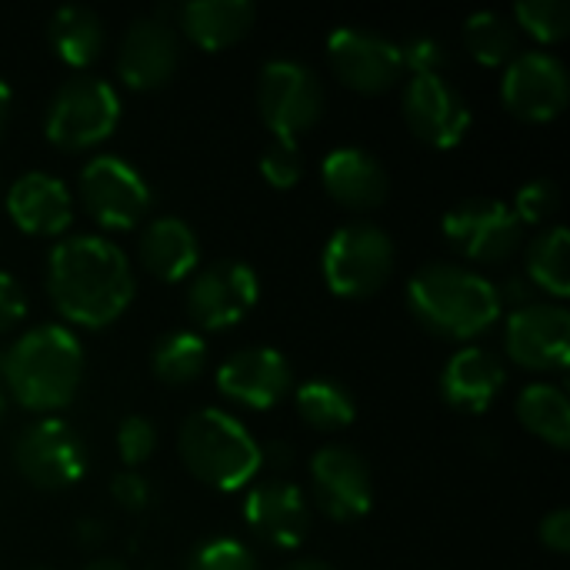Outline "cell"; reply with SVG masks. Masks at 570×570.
Returning a JSON list of instances; mask_svg holds the SVG:
<instances>
[{
    "instance_id": "1",
    "label": "cell",
    "mask_w": 570,
    "mask_h": 570,
    "mask_svg": "<svg viewBox=\"0 0 570 570\" xmlns=\"http://www.w3.org/2000/svg\"><path fill=\"white\" fill-rule=\"evenodd\" d=\"M137 281L127 254L97 234L53 244L47 257V294L57 314L80 327L114 324L134 301Z\"/></svg>"
},
{
    "instance_id": "2",
    "label": "cell",
    "mask_w": 570,
    "mask_h": 570,
    "mask_svg": "<svg viewBox=\"0 0 570 570\" xmlns=\"http://www.w3.org/2000/svg\"><path fill=\"white\" fill-rule=\"evenodd\" d=\"M7 394L27 411L67 407L83 381V347L63 324H37L0 357Z\"/></svg>"
},
{
    "instance_id": "3",
    "label": "cell",
    "mask_w": 570,
    "mask_h": 570,
    "mask_svg": "<svg viewBox=\"0 0 570 570\" xmlns=\"http://www.w3.org/2000/svg\"><path fill=\"white\" fill-rule=\"evenodd\" d=\"M414 321L444 341H474L501 321V287L461 264H424L407 281Z\"/></svg>"
},
{
    "instance_id": "4",
    "label": "cell",
    "mask_w": 570,
    "mask_h": 570,
    "mask_svg": "<svg viewBox=\"0 0 570 570\" xmlns=\"http://www.w3.org/2000/svg\"><path fill=\"white\" fill-rule=\"evenodd\" d=\"M177 451L184 468L214 491H240L261 474V444L227 411H194L180 434Z\"/></svg>"
},
{
    "instance_id": "5",
    "label": "cell",
    "mask_w": 570,
    "mask_h": 570,
    "mask_svg": "<svg viewBox=\"0 0 570 570\" xmlns=\"http://www.w3.org/2000/svg\"><path fill=\"white\" fill-rule=\"evenodd\" d=\"M394 264H397V250L391 234L367 220L337 227L321 254L324 284L331 287V294L344 301H361L377 294L391 281Z\"/></svg>"
},
{
    "instance_id": "6",
    "label": "cell",
    "mask_w": 570,
    "mask_h": 570,
    "mask_svg": "<svg viewBox=\"0 0 570 570\" xmlns=\"http://www.w3.org/2000/svg\"><path fill=\"white\" fill-rule=\"evenodd\" d=\"M120 124V97L117 90L100 77H70L63 80L43 117V134L60 150H90L100 140H107Z\"/></svg>"
},
{
    "instance_id": "7",
    "label": "cell",
    "mask_w": 570,
    "mask_h": 570,
    "mask_svg": "<svg viewBox=\"0 0 570 570\" xmlns=\"http://www.w3.org/2000/svg\"><path fill=\"white\" fill-rule=\"evenodd\" d=\"M257 110L277 140H297L324 117V87L297 60H271L257 77Z\"/></svg>"
},
{
    "instance_id": "8",
    "label": "cell",
    "mask_w": 570,
    "mask_h": 570,
    "mask_svg": "<svg viewBox=\"0 0 570 570\" xmlns=\"http://www.w3.org/2000/svg\"><path fill=\"white\" fill-rule=\"evenodd\" d=\"M77 194L83 210L104 230H134L150 210V187L144 174L117 154H100L87 160Z\"/></svg>"
},
{
    "instance_id": "9",
    "label": "cell",
    "mask_w": 570,
    "mask_h": 570,
    "mask_svg": "<svg viewBox=\"0 0 570 570\" xmlns=\"http://www.w3.org/2000/svg\"><path fill=\"white\" fill-rule=\"evenodd\" d=\"M87 461L83 438L60 417L27 424L13 444V468L40 491L73 488L87 474Z\"/></svg>"
},
{
    "instance_id": "10",
    "label": "cell",
    "mask_w": 570,
    "mask_h": 570,
    "mask_svg": "<svg viewBox=\"0 0 570 570\" xmlns=\"http://www.w3.org/2000/svg\"><path fill=\"white\" fill-rule=\"evenodd\" d=\"M441 230L448 244L474 264H504L518 254L524 240V227L514 217L511 204L491 197H471L454 204L444 214Z\"/></svg>"
},
{
    "instance_id": "11",
    "label": "cell",
    "mask_w": 570,
    "mask_h": 570,
    "mask_svg": "<svg viewBox=\"0 0 570 570\" xmlns=\"http://www.w3.org/2000/svg\"><path fill=\"white\" fill-rule=\"evenodd\" d=\"M261 297V277L244 261H214L190 274L187 314L204 331H227L240 324Z\"/></svg>"
},
{
    "instance_id": "12",
    "label": "cell",
    "mask_w": 570,
    "mask_h": 570,
    "mask_svg": "<svg viewBox=\"0 0 570 570\" xmlns=\"http://www.w3.org/2000/svg\"><path fill=\"white\" fill-rule=\"evenodd\" d=\"M508 357L538 374H558L570 364V314L564 304L531 301L514 307L504 327Z\"/></svg>"
},
{
    "instance_id": "13",
    "label": "cell",
    "mask_w": 570,
    "mask_h": 570,
    "mask_svg": "<svg viewBox=\"0 0 570 570\" xmlns=\"http://www.w3.org/2000/svg\"><path fill=\"white\" fill-rule=\"evenodd\" d=\"M327 60L334 77L357 94H384L404 73L401 43L364 27H337L327 37Z\"/></svg>"
},
{
    "instance_id": "14",
    "label": "cell",
    "mask_w": 570,
    "mask_h": 570,
    "mask_svg": "<svg viewBox=\"0 0 570 570\" xmlns=\"http://www.w3.org/2000/svg\"><path fill=\"white\" fill-rule=\"evenodd\" d=\"M404 120L417 140L438 150L458 147L471 130V107L464 94L441 73H421L404 83Z\"/></svg>"
},
{
    "instance_id": "15",
    "label": "cell",
    "mask_w": 570,
    "mask_h": 570,
    "mask_svg": "<svg viewBox=\"0 0 570 570\" xmlns=\"http://www.w3.org/2000/svg\"><path fill=\"white\" fill-rule=\"evenodd\" d=\"M311 488L317 508L337 521H361L374 504V478L367 461L344 444H327L311 458Z\"/></svg>"
},
{
    "instance_id": "16",
    "label": "cell",
    "mask_w": 570,
    "mask_h": 570,
    "mask_svg": "<svg viewBox=\"0 0 570 570\" xmlns=\"http://www.w3.org/2000/svg\"><path fill=\"white\" fill-rule=\"evenodd\" d=\"M568 70L554 53L521 50L504 67V80H501L504 107L528 124L554 120L568 107Z\"/></svg>"
},
{
    "instance_id": "17",
    "label": "cell",
    "mask_w": 570,
    "mask_h": 570,
    "mask_svg": "<svg viewBox=\"0 0 570 570\" xmlns=\"http://www.w3.org/2000/svg\"><path fill=\"white\" fill-rule=\"evenodd\" d=\"M217 391L250 411H271L294 391V371L274 347H244L217 367Z\"/></svg>"
},
{
    "instance_id": "18",
    "label": "cell",
    "mask_w": 570,
    "mask_h": 570,
    "mask_svg": "<svg viewBox=\"0 0 570 570\" xmlns=\"http://www.w3.org/2000/svg\"><path fill=\"white\" fill-rule=\"evenodd\" d=\"M180 63V40L167 20L140 17L134 20L117 47V73L130 90L164 87Z\"/></svg>"
},
{
    "instance_id": "19",
    "label": "cell",
    "mask_w": 570,
    "mask_h": 570,
    "mask_svg": "<svg viewBox=\"0 0 570 570\" xmlns=\"http://www.w3.org/2000/svg\"><path fill=\"white\" fill-rule=\"evenodd\" d=\"M244 521L271 548L294 551L304 544V538L311 531V504L297 484H291L284 478H271L247 491Z\"/></svg>"
},
{
    "instance_id": "20",
    "label": "cell",
    "mask_w": 570,
    "mask_h": 570,
    "mask_svg": "<svg viewBox=\"0 0 570 570\" xmlns=\"http://www.w3.org/2000/svg\"><path fill=\"white\" fill-rule=\"evenodd\" d=\"M7 214L30 237H60L73 220V200L60 177L30 170L10 184Z\"/></svg>"
},
{
    "instance_id": "21",
    "label": "cell",
    "mask_w": 570,
    "mask_h": 570,
    "mask_svg": "<svg viewBox=\"0 0 570 570\" xmlns=\"http://www.w3.org/2000/svg\"><path fill=\"white\" fill-rule=\"evenodd\" d=\"M321 184L334 204L361 214L377 210L391 190L384 164L364 147H334L321 160Z\"/></svg>"
},
{
    "instance_id": "22",
    "label": "cell",
    "mask_w": 570,
    "mask_h": 570,
    "mask_svg": "<svg viewBox=\"0 0 570 570\" xmlns=\"http://www.w3.org/2000/svg\"><path fill=\"white\" fill-rule=\"evenodd\" d=\"M504 384L508 371L488 347H461L441 374V394L461 414H484L501 397Z\"/></svg>"
},
{
    "instance_id": "23",
    "label": "cell",
    "mask_w": 570,
    "mask_h": 570,
    "mask_svg": "<svg viewBox=\"0 0 570 570\" xmlns=\"http://www.w3.org/2000/svg\"><path fill=\"white\" fill-rule=\"evenodd\" d=\"M140 264L150 277L164 284H177L190 277L200 264V244L187 220L180 217H154L140 234Z\"/></svg>"
},
{
    "instance_id": "24",
    "label": "cell",
    "mask_w": 570,
    "mask_h": 570,
    "mask_svg": "<svg viewBox=\"0 0 570 570\" xmlns=\"http://www.w3.org/2000/svg\"><path fill=\"white\" fill-rule=\"evenodd\" d=\"M254 3L247 0H190L177 10L180 30L204 50H227L254 27Z\"/></svg>"
},
{
    "instance_id": "25",
    "label": "cell",
    "mask_w": 570,
    "mask_h": 570,
    "mask_svg": "<svg viewBox=\"0 0 570 570\" xmlns=\"http://www.w3.org/2000/svg\"><path fill=\"white\" fill-rule=\"evenodd\" d=\"M47 40H50V50L57 53V60H63L73 70H83L104 53L107 30H104V20L94 10H87V7H60L47 23Z\"/></svg>"
},
{
    "instance_id": "26",
    "label": "cell",
    "mask_w": 570,
    "mask_h": 570,
    "mask_svg": "<svg viewBox=\"0 0 570 570\" xmlns=\"http://www.w3.org/2000/svg\"><path fill=\"white\" fill-rule=\"evenodd\" d=\"M518 421L538 441L568 451L570 448V404L568 394L558 384H528L518 394Z\"/></svg>"
},
{
    "instance_id": "27",
    "label": "cell",
    "mask_w": 570,
    "mask_h": 570,
    "mask_svg": "<svg viewBox=\"0 0 570 570\" xmlns=\"http://www.w3.org/2000/svg\"><path fill=\"white\" fill-rule=\"evenodd\" d=\"M528 281L551 294L554 301H564L570 294V234L568 227L554 224L541 230L528 247Z\"/></svg>"
},
{
    "instance_id": "28",
    "label": "cell",
    "mask_w": 570,
    "mask_h": 570,
    "mask_svg": "<svg viewBox=\"0 0 570 570\" xmlns=\"http://www.w3.org/2000/svg\"><path fill=\"white\" fill-rule=\"evenodd\" d=\"M204 364H207V344L194 331L164 334L154 344V351H150V371H154V377L160 384H170V387L194 384L204 374Z\"/></svg>"
},
{
    "instance_id": "29",
    "label": "cell",
    "mask_w": 570,
    "mask_h": 570,
    "mask_svg": "<svg viewBox=\"0 0 570 570\" xmlns=\"http://www.w3.org/2000/svg\"><path fill=\"white\" fill-rule=\"evenodd\" d=\"M294 401H297V414L314 431H344L357 417V404H354L351 391L337 381H327V377L301 384L294 391Z\"/></svg>"
},
{
    "instance_id": "30",
    "label": "cell",
    "mask_w": 570,
    "mask_h": 570,
    "mask_svg": "<svg viewBox=\"0 0 570 570\" xmlns=\"http://www.w3.org/2000/svg\"><path fill=\"white\" fill-rule=\"evenodd\" d=\"M464 47L484 67H508L518 57V27L491 10L471 13L464 20Z\"/></svg>"
},
{
    "instance_id": "31",
    "label": "cell",
    "mask_w": 570,
    "mask_h": 570,
    "mask_svg": "<svg viewBox=\"0 0 570 570\" xmlns=\"http://www.w3.org/2000/svg\"><path fill=\"white\" fill-rule=\"evenodd\" d=\"M514 20L538 43H561L570 30V7L564 0H524L514 7Z\"/></svg>"
},
{
    "instance_id": "32",
    "label": "cell",
    "mask_w": 570,
    "mask_h": 570,
    "mask_svg": "<svg viewBox=\"0 0 570 570\" xmlns=\"http://www.w3.org/2000/svg\"><path fill=\"white\" fill-rule=\"evenodd\" d=\"M558 207H561V190H558V184L548 180V177H534V180H528L524 187H518L514 204H511V210H514V217L521 220V227H528V224L538 227V224L554 220Z\"/></svg>"
},
{
    "instance_id": "33",
    "label": "cell",
    "mask_w": 570,
    "mask_h": 570,
    "mask_svg": "<svg viewBox=\"0 0 570 570\" xmlns=\"http://www.w3.org/2000/svg\"><path fill=\"white\" fill-rule=\"evenodd\" d=\"M187 570H257V561L237 538H210L190 554Z\"/></svg>"
},
{
    "instance_id": "34",
    "label": "cell",
    "mask_w": 570,
    "mask_h": 570,
    "mask_svg": "<svg viewBox=\"0 0 570 570\" xmlns=\"http://www.w3.org/2000/svg\"><path fill=\"white\" fill-rule=\"evenodd\" d=\"M261 174L271 187L277 190H291L301 184L304 177V160L297 150V140H271L267 150L261 154Z\"/></svg>"
},
{
    "instance_id": "35",
    "label": "cell",
    "mask_w": 570,
    "mask_h": 570,
    "mask_svg": "<svg viewBox=\"0 0 570 570\" xmlns=\"http://www.w3.org/2000/svg\"><path fill=\"white\" fill-rule=\"evenodd\" d=\"M117 451H120V461L127 464V471H137L157 451V428L140 414L124 417L117 428Z\"/></svg>"
},
{
    "instance_id": "36",
    "label": "cell",
    "mask_w": 570,
    "mask_h": 570,
    "mask_svg": "<svg viewBox=\"0 0 570 570\" xmlns=\"http://www.w3.org/2000/svg\"><path fill=\"white\" fill-rule=\"evenodd\" d=\"M401 57H404V70H411V77L441 73V67L448 60L444 47L431 37H411L407 43H401Z\"/></svg>"
},
{
    "instance_id": "37",
    "label": "cell",
    "mask_w": 570,
    "mask_h": 570,
    "mask_svg": "<svg viewBox=\"0 0 570 570\" xmlns=\"http://www.w3.org/2000/svg\"><path fill=\"white\" fill-rule=\"evenodd\" d=\"M110 498H114L124 511L140 514V511H147V508H150L154 491H150V481H147L144 474H137V471H124V474H117V478L110 481Z\"/></svg>"
},
{
    "instance_id": "38",
    "label": "cell",
    "mask_w": 570,
    "mask_h": 570,
    "mask_svg": "<svg viewBox=\"0 0 570 570\" xmlns=\"http://www.w3.org/2000/svg\"><path fill=\"white\" fill-rule=\"evenodd\" d=\"M23 317H27V294L17 284V277L0 271V334L13 331Z\"/></svg>"
},
{
    "instance_id": "39",
    "label": "cell",
    "mask_w": 570,
    "mask_h": 570,
    "mask_svg": "<svg viewBox=\"0 0 570 570\" xmlns=\"http://www.w3.org/2000/svg\"><path fill=\"white\" fill-rule=\"evenodd\" d=\"M538 534H541V544H544L548 551H554V554H568L570 551V511L568 508H558V511H551V514L541 521Z\"/></svg>"
},
{
    "instance_id": "40",
    "label": "cell",
    "mask_w": 570,
    "mask_h": 570,
    "mask_svg": "<svg viewBox=\"0 0 570 570\" xmlns=\"http://www.w3.org/2000/svg\"><path fill=\"white\" fill-rule=\"evenodd\" d=\"M10 100H13V94H10L7 80L0 77V134L7 130V120H10Z\"/></svg>"
},
{
    "instance_id": "41",
    "label": "cell",
    "mask_w": 570,
    "mask_h": 570,
    "mask_svg": "<svg viewBox=\"0 0 570 570\" xmlns=\"http://www.w3.org/2000/svg\"><path fill=\"white\" fill-rule=\"evenodd\" d=\"M83 570H127L124 561H114V558H97V561H90Z\"/></svg>"
},
{
    "instance_id": "42",
    "label": "cell",
    "mask_w": 570,
    "mask_h": 570,
    "mask_svg": "<svg viewBox=\"0 0 570 570\" xmlns=\"http://www.w3.org/2000/svg\"><path fill=\"white\" fill-rule=\"evenodd\" d=\"M281 570H334L331 564H324V561H294V564H287V568Z\"/></svg>"
},
{
    "instance_id": "43",
    "label": "cell",
    "mask_w": 570,
    "mask_h": 570,
    "mask_svg": "<svg viewBox=\"0 0 570 570\" xmlns=\"http://www.w3.org/2000/svg\"><path fill=\"white\" fill-rule=\"evenodd\" d=\"M3 411H7V387H3V381H0V417H3Z\"/></svg>"
}]
</instances>
